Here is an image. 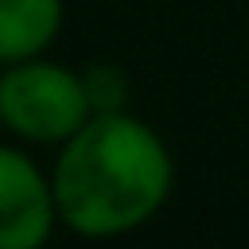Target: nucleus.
I'll use <instances>...</instances> for the list:
<instances>
[{
  "label": "nucleus",
  "instance_id": "f257e3e1",
  "mask_svg": "<svg viewBox=\"0 0 249 249\" xmlns=\"http://www.w3.org/2000/svg\"><path fill=\"white\" fill-rule=\"evenodd\" d=\"M58 226L109 241L148 226L175 187V160L163 136L136 113H93L58 144L51 167Z\"/></svg>",
  "mask_w": 249,
  "mask_h": 249
},
{
  "label": "nucleus",
  "instance_id": "f03ea898",
  "mask_svg": "<svg viewBox=\"0 0 249 249\" xmlns=\"http://www.w3.org/2000/svg\"><path fill=\"white\" fill-rule=\"evenodd\" d=\"M93 117L82 70L47 54L0 70V124L27 144H62Z\"/></svg>",
  "mask_w": 249,
  "mask_h": 249
},
{
  "label": "nucleus",
  "instance_id": "39448f33",
  "mask_svg": "<svg viewBox=\"0 0 249 249\" xmlns=\"http://www.w3.org/2000/svg\"><path fill=\"white\" fill-rule=\"evenodd\" d=\"M82 86H86V97H89V109L93 113H121L128 109V74L124 66L117 62H89L82 70Z\"/></svg>",
  "mask_w": 249,
  "mask_h": 249
},
{
  "label": "nucleus",
  "instance_id": "20e7f679",
  "mask_svg": "<svg viewBox=\"0 0 249 249\" xmlns=\"http://www.w3.org/2000/svg\"><path fill=\"white\" fill-rule=\"evenodd\" d=\"M62 0H0V66L47 54L62 31Z\"/></svg>",
  "mask_w": 249,
  "mask_h": 249
},
{
  "label": "nucleus",
  "instance_id": "7ed1b4c3",
  "mask_svg": "<svg viewBox=\"0 0 249 249\" xmlns=\"http://www.w3.org/2000/svg\"><path fill=\"white\" fill-rule=\"evenodd\" d=\"M58 230L51 171L23 148L0 144V249H47Z\"/></svg>",
  "mask_w": 249,
  "mask_h": 249
}]
</instances>
